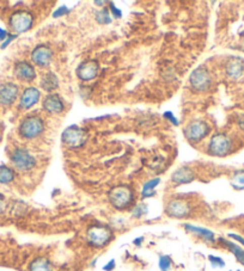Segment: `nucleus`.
Masks as SVG:
<instances>
[{
  "label": "nucleus",
  "mask_w": 244,
  "mask_h": 271,
  "mask_svg": "<svg viewBox=\"0 0 244 271\" xmlns=\"http://www.w3.org/2000/svg\"><path fill=\"white\" fill-rule=\"evenodd\" d=\"M62 141L68 147H82L85 144V141H87V134H85L84 129L79 128L78 125H70L62 133Z\"/></svg>",
  "instance_id": "obj_9"
},
{
  "label": "nucleus",
  "mask_w": 244,
  "mask_h": 271,
  "mask_svg": "<svg viewBox=\"0 0 244 271\" xmlns=\"http://www.w3.org/2000/svg\"><path fill=\"white\" fill-rule=\"evenodd\" d=\"M219 241L222 244H224V246L229 249L230 252H231L233 256L236 257V259L238 260V262L242 264V265H244V250L242 249V247H239L238 245H236V244L232 243V241L223 239V238H220Z\"/></svg>",
  "instance_id": "obj_21"
},
{
  "label": "nucleus",
  "mask_w": 244,
  "mask_h": 271,
  "mask_svg": "<svg viewBox=\"0 0 244 271\" xmlns=\"http://www.w3.org/2000/svg\"><path fill=\"white\" fill-rule=\"evenodd\" d=\"M41 87L44 88L46 92H53L59 87V79L53 72H48L42 77L41 80Z\"/></svg>",
  "instance_id": "obj_20"
},
{
  "label": "nucleus",
  "mask_w": 244,
  "mask_h": 271,
  "mask_svg": "<svg viewBox=\"0 0 244 271\" xmlns=\"http://www.w3.org/2000/svg\"><path fill=\"white\" fill-rule=\"evenodd\" d=\"M143 241H144V237H139V238H137V239L134 240V245L140 246V245H141V243H143Z\"/></svg>",
  "instance_id": "obj_37"
},
{
  "label": "nucleus",
  "mask_w": 244,
  "mask_h": 271,
  "mask_svg": "<svg viewBox=\"0 0 244 271\" xmlns=\"http://www.w3.org/2000/svg\"><path fill=\"white\" fill-rule=\"evenodd\" d=\"M232 142L226 134L219 133L213 135L209 145V152L216 157H225L231 152Z\"/></svg>",
  "instance_id": "obj_7"
},
{
  "label": "nucleus",
  "mask_w": 244,
  "mask_h": 271,
  "mask_svg": "<svg viewBox=\"0 0 244 271\" xmlns=\"http://www.w3.org/2000/svg\"><path fill=\"white\" fill-rule=\"evenodd\" d=\"M95 4H96V5H104L105 3L104 2H95Z\"/></svg>",
  "instance_id": "obj_39"
},
{
  "label": "nucleus",
  "mask_w": 244,
  "mask_h": 271,
  "mask_svg": "<svg viewBox=\"0 0 244 271\" xmlns=\"http://www.w3.org/2000/svg\"><path fill=\"white\" fill-rule=\"evenodd\" d=\"M160 183V178H152V179L147 180L146 183L144 184L143 191H141V197L147 198L151 196H154L156 195V188L158 187V184Z\"/></svg>",
  "instance_id": "obj_23"
},
{
  "label": "nucleus",
  "mask_w": 244,
  "mask_h": 271,
  "mask_svg": "<svg viewBox=\"0 0 244 271\" xmlns=\"http://www.w3.org/2000/svg\"><path fill=\"white\" fill-rule=\"evenodd\" d=\"M195 174H194L193 170L188 166H182L177 168L175 172L171 174V180L175 184H188L190 182L194 180Z\"/></svg>",
  "instance_id": "obj_17"
},
{
  "label": "nucleus",
  "mask_w": 244,
  "mask_h": 271,
  "mask_svg": "<svg viewBox=\"0 0 244 271\" xmlns=\"http://www.w3.org/2000/svg\"><path fill=\"white\" fill-rule=\"evenodd\" d=\"M229 237H230V238H232V239H235L236 241H238L239 244H242V245L244 246V238L239 237V236H237V234H232V233H230V234H229Z\"/></svg>",
  "instance_id": "obj_36"
},
{
  "label": "nucleus",
  "mask_w": 244,
  "mask_h": 271,
  "mask_svg": "<svg viewBox=\"0 0 244 271\" xmlns=\"http://www.w3.org/2000/svg\"><path fill=\"white\" fill-rule=\"evenodd\" d=\"M18 86L13 82H5L0 85V105L10 107L18 97Z\"/></svg>",
  "instance_id": "obj_12"
},
{
  "label": "nucleus",
  "mask_w": 244,
  "mask_h": 271,
  "mask_svg": "<svg viewBox=\"0 0 244 271\" xmlns=\"http://www.w3.org/2000/svg\"><path fill=\"white\" fill-rule=\"evenodd\" d=\"M44 130L45 123L42 118L38 116L26 117L19 125V134H21L22 138L28 139V140L38 138L39 135L44 133Z\"/></svg>",
  "instance_id": "obj_3"
},
{
  "label": "nucleus",
  "mask_w": 244,
  "mask_h": 271,
  "mask_svg": "<svg viewBox=\"0 0 244 271\" xmlns=\"http://www.w3.org/2000/svg\"><path fill=\"white\" fill-rule=\"evenodd\" d=\"M17 36H18V35H9V36H8V38H6V39H5V41H4V42H3V44H2V48H3V49H4V48H6V46H9V43H10V42H11V41H12V39H15L16 37H17Z\"/></svg>",
  "instance_id": "obj_33"
},
{
  "label": "nucleus",
  "mask_w": 244,
  "mask_h": 271,
  "mask_svg": "<svg viewBox=\"0 0 244 271\" xmlns=\"http://www.w3.org/2000/svg\"><path fill=\"white\" fill-rule=\"evenodd\" d=\"M190 203L183 198H174L167 206V214L175 219H183L189 215L190 213Z\"/></svg>",
  "instance_id": "obj_10"
},
{
  "label": "nucleus",
  "mask_w": 244,
  "mask_h": 271,
  "mask_svg": "<svg viewBox=\"0 0 244 271\" xmlns=\"http://www.w3.org/2000/svg\"><path fill=\"white\" fill-rule=\"evenodd\" d=\"M243 44H244V42H243Z\"/></svg>",
  "instance_id": "obj_40"
},
{
  "label": "nucleus",
  "mask_w": 244,
  "mask_h": 271,
  "mask_svg": "<svg viewBox=\"0 0 244 271\" xmlns=\"http://www.w3.org/2000/svg\"><path fill=\"white\" fill-rule=\"evenodd\" d=\"M44 109L49 114H61L65 109V104L62 99L58 95L51 94L44 99Z\"/></svg>",
  "instance_id": "obj_16"
},
{
  "label": "nucleus",
  "mask_w": 244,
  "mask_h": 271,
  "mask_svg": "<svg viewBox=\"0 0 244 271\" xmlns=\"http://www.w3.org/2000/svg\"><path fill=\"white\" fill-rule=\"evenodd\" d=\"M133 216L134 217H140L141 215H144V214L147 213V208L146 206H144V204H139V206H137L133 209Z\"/></svg>",
  "instance_id": "obj_30"
},
{
  "label": "nucleus",
  "mask_w": 244,
  "mask_h": 271,
  "mask_svg": "<svg viewBox=\"0 0 244 271\" xmlns=\"http://www.w3.org/2000/svg\"><path fill=\"white\" fill-rule=\"evenodd\" d=\"M232 185L235 189H244V171H237L232 177Z\"/></svg>",
  "instance_id": "obj_26"
},
{
  "label": "nucleus",
  "mask_w": 244,
  "mask_h": 271,
  "mask_svg": "<svg viewBox=\"0 0 244 271\" xmlns=\"http://www.w3.org/2000/svg\"><path fill=\"white\" fill-rule=\"evenodd\" d=\"M108 197H109L111 206L118 210H122L131 206L134 200V194L133 190L127 185H118L109 191Z\"/></svg>",
  "instance_id": "obj_1"
},
{
  "label": "nucleus",
  "mask_w": 244,
  "mask_h": 271,
  "mask_svg": "<svg viewBox=\"0 0 244 271\" xmlns=\"http://www.w3.org/2000/svg\"><path fill=\"white\" fill-rule=\"evenodd\" d=\"M209 260L210 263L212 264L213 267H224L225 266V262L220 258V257H216V256H209Z\"/></svg>",
  "instance_id": "obj_28"
},
{
  "label": "nucleus",
  "mask_w": 244,
  "mask_h": 271,
  "mask_svg": "<svg viewBox=\"0 0 244 271\" xmlns=\"http://www.w3.org/2000/svg\"><path fill=\"white\" fill-rule=\"evenodd\" d=\"M159 267L161 271H168L171 267V264H173V260L169 256H160L159 257Z\"/></svg>",
  "instance_id": "obj_27"
},
{
  "label": "nucleus",
  "mask_w": 244,
  "mask_h": 271,
  "mask_svg": "<svg viewBox=\"0 0 244 271\" xmlns=\"http://www.w3.org/2000/svg\"><path fill=\"white\" fill-rule=\"evenodd\" d=\"M39 98H41V92L38 91V88L32 86L26 87L19 99V107L24 110H28L38 103Z\"/></svg>",
  "instance_id": "obj_14"
},
{
  "label": "nucleus",
  "mask_w": 244,
  "mask_h": 271,
  "mask_svg": "<svg viewBox=\"0 0 244 271\" xmlns=\"http://www.w3.org/2000/svg\"><path fill=\"white\" fill-rule=\"evenodd\" d=\"M114 269H115V260L114 259L109 260V263H108L107 265L103 266V270H105V271H111Z\"/></svg>",
  "instance_id": "obj_34"
},
{
  "label": "nucleus",
  "mask_w": 244,
  "mask_h": 271,
  "mask_svg": "<svg viewBox=\"0 0 244 271\" xmlns=\"http://www.w3.org/2000/svg\"><path fill=\"white\" fill-rule=\"evenodd\" d=\"M164 117H166L167 120H169L174 125H179V121H177V118L174 116V114L171 111L164 112Z\"/></svg>",
  "instance_id": "obj_31"
},
{
  "label": "nucleus",
  "mask_w": 244,
  "mask_h": 271,
  "mask_svg": "<svg viewBox=\"0 0 244 271\" xmlns=\"http://www.w3.org/2000/svg\"><path fill=\"white\" fill-rule=\"evenodd\" d=\"M239 127L242 128V129H244V117H242L239 120Z\"/></svg>",
  "instance_id": "obj_38"
},
{
  "label": "nucleus",
  "mask_w": 244,
  "mask_h": 271,
  "mask_svg": "<svg viewBox=\"0 0 244 271\" xmlns=\"http://www.w3.org/2000/svg\"><path fill=\"white\" fill-rule=\"evenodd\" d=\"M13 72H15V75L17 77V79L22 81L30 82L32 80H35L36 78V72L34 66L26 61H21L18 62V64H16Z\"/></svg>",
  "instance_id": "obj_15"
},
{
  "label": "nucleus",
  "mask_w": 244,
  "mask_h": 271,
  "mask_svg": "<svg viewBox=\"0 0 244 271\" xmlns=\"http://www.w3.org/2000/svg\"><path fill=\"white\" fill-rule=\"evenodd\" d=\"M183 227L188 233L195 234V236L200 237L201 239L209 241V243H214V233L212 232V231L207 230V228L193 226V224H189V223L183 224Z\"/></svg>",
  "instance_id": "obj_19"
},
{
  "label": "nucleus",
  "mask_w": 244,
  "mask_h": 271,
  "mask_svg": "<svg viewBox=\"0 0 244 271\" xmlns=\"http://www.w3.org/2000/svg\"><path fill=\"white\" fill-rule=\"evenodd\" d=\"M70 11H71V10L68 9L67 6H60V8H58L54 12H53V17H54V18L62 17V16L67 15V13Z\"/></svg>",
  "instance_id": "obj_29"
},
{
  "label": "nucleus",
  "mask_w": 244,
  "mask_h": 271,
  "mask_svg": "<svg viewBox=\"0 0 244 271\" xmlns=\"http://www.w3.org/2000/svg\"><path fill=\"white\" fill-rule=\"evenodd\" d=\"M88 243L95 247H104L110 243L114 238L113 231L103 224H95L88 230Z\"/></svg>",
  "instance_id": "obj_2"
},
{
  "label": "nucleus",
  "mask_w": 244,
  "mask_h": 271,
  "mask_svg": "<svg viewBox=\"0 0 244 271\" xmlns=\"http://www.w3.org/2000/svg\"><path fill=\"white\" fill-rule=\"evenodd\" d=\"M189 82L190 86L195 91L205 92L211 87L212 79H211L210 72L204 66H201V67H197L192 72L189 77Z\"/></svg>",
  "instance_id": "obj_8"
},
{
  "label": "nucleus",
  "mask_w": 244,
  "mask_h": 271,
  "mask_svg": "<svg viewBox=\"0 0 244 271\" xmlns=\"http://www.w3.org/2000/svg\"><path fill=\"white\" fill-rule=\"evenodd\" d=\"M6 203H5V201H4V196H3V195H0V214H3L5 211L6 209Z\"/></svg>",
  "instance_id": "obj_35"
},
{
  "label": "nucleus",
  "mask_w": 244,
  "mask_h": 271,
  "mask_svg": "<svg viewBox=\"0 0 244 271\" xmlns=\"http://www.w3.org/2000/svg\"><path fill=\"white\" fill-rule=\"evenodd\" d=\"M10 28L16 35L22 34V32L29 31L34 24V16L28 11H16L11 15L9 19Z\"/></svg>",
  "instance_id": "obj_4"
},
{
  "label": "nucleus",
  "mask_w": 244,
  "mask_h": 271,
  "mask_svg": "<svg viewBox=\"0 0 244 271\" xmlns=\"http://www.w3.org/2000/svg\"><path fill=\"white\" fill-rule=\"evenodd\" d=\"M109 5H110V11L111 13H113V16L115 18H121L122 17V11L121 10H118L116 6H115L113 3H109Z\"/></svg>",
  "instance_id": "obj_32"
},
{
  "label": "nucleus",
  "mask_w": 244,
  "mask_h": 271,
  "mask_svg": "<svg viewBox=\"0 0 244 271\" xmlns=\"http://www.w3.org/2000/svg\"><path fill=\"white\" fill-rule=\"evenodd\" d=\"M211 130L209 123L202 120H193L184 128V137L190 142H199L209 135Z\"/></svg>",
  "instance_id": "obj_6"
},
{
  "label": "nucleus",
  "mask_w": 244,
  "mask_h": 271,
  "mask_svg": "<svg viewBox=\"0 0 244 271\" xmlns=\"http://www.w3.org/2000/svg\"><path fill=\"white\" fill-rule=\"evenodd\" d=\"M226 74L233 80H238L244 75V61L240 59H232L226 65Z\"/></svg>",
  "instance_id": "obj_18"
},
{
  "label": "nucleus",
  "mask_w": 244,
  "mask_h": 271,
  "mask_svg": "<svg viewBox=\"0 0 244 271\" xmlns=\"http://www.w3.org/2000/svg\"><path fill=\"white\" fill-rule=\"evenodd\" d=\"M95 18H96L97 23H100V24H103V25L110 24V23L113 22V18L110 17V13L107 9H103V10H100V11H97Z\"/></svg>",
  "instance_id": "obj_25"
},
{
  "label": "nucleus",
  "mask_w": 244,
  "mask_h": 271,
  "mask_svg": "<svg viewBox=\"0 0 244 271\" xmlns=\"http://www.w3.org/2000/svg\"><path fill=\"white\" fill-rule=\"evenodd\" d=\"M29 271H53L52 264L45 257H38L29 265Z\"/></svg>",
  "instance_id": "obj_22"
},
{
  "label": "nucleus",
  "mask_w": 244,
  "mask_h": 271,
  "mask_svg": "<svg viewBox=\"0 0 244 271\" xmlns=\"http://www.w3.org/2000/svg\"><path fill=\"white\" fill-rule=\"evenodd\" d=\"M77 75L82 81L94 80L98 75V64L96 61H87L78 66Z\"/></svg>",
  "instance_id": "obj_13"
},
{
  "label": "nucleus",
  "mask_w": 244,
  "mask_h": 271,
  "mask_svg": "<svg viewBox=\"0 0 244 271\" xmlns=\"http://www.w3.org/2000/svg\"><path fill=\"white\" fill-rule=\"evenodd\" d=\"M15 179V172L6 165L0 166V184H10Z\"/></svg>",
  "instance_id": "obj_24"
},
{
  "label": "nucleus",
  "mask_w": 244,
  "mask_h": 271,
  "mask_svg": "<svg viewBox=\"0 0 244 271\" xmlns=\"http://www.w3.org/2000/svg\"><path fill=\"white\" fill-rule=\"evenodd\" d=\"M11 163L16 170L28 172L36 166V159L30 152L24 148H16L11 154Z\"/></svg>",
  "instance_id": "obj_5"
},
{
  "label": "nucleus",
  "mask_w": 244,
  "mask_h": 271,
  "mask_svg": "<svg viewBox=\"0 0 244 271\" xmlns=\"http://www.w3.org/2000/svg\"><path fill=\"white\" fill-rule=\"evenodd\" d=\"M53 51L49 46L39 44L31 52V60L36 66L47 67L52 62Z\"/></svg>",
  "instance_id": "obj_11"
}]
</instances>
